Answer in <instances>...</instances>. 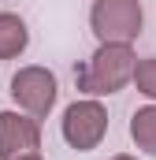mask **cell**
<instances>
[{
  "mask_svg": "<svg viewBox=\"0 0 156 160\" xmlns=\"http://www.w3.org/2000/svg\"><path fill=\"white\" fill-rule=\"evenodd\" d=\"M130 138L141 153H153L156 157V104H145L130 116Z\"/></svg>",
  "mask_w": 156,
  "mask_h": 160,
  "instance_id": "cell-7",
  "label": "cell"
},
{
  "mask_svg": "<svg viewBox=\"0 0 156 160\" xmlns=\"http://www.w3.org/2000/svg\"><path fill=\"white\" fill-rule=\"evenodd\" d=\"M41 142V123L19 112H0V160L34 153Z\"/></svg>",
  "mask_w": 156,
  "mask_h": 160,
  "instance_id": "cell-5",
  "label": "cell"
},
{
  "mask_svg": "<svg viewBox=\"0 0 156 160\" xmlns=\"http://www.w3.org/2000/svg\"><path fill=\"white\" fill-rule=\"evenodd\" d=\"M134 71H138V56L130 45H119V41H108L100 45L85 67L75 71V82L82 93L89 97H108V93H119L126 82H134Z\"/></svg>",
  "mask_w": 156,
  "mask_h": 160,
  "instance_id": "cell-1",
  "label": "cell"
},
{
  "mask_svg": "<svg viewBox=\"0 0 156 160\" xmlns=\"http://www.w3.org/2000/svg\"><path fill=\"white\" fill-rule=\"evenodd\" d=\"M108 134V112L100 101H75L67 112H63V142L78 149V153H89L104 142Z\"/></svg>",
  "mask_w": 156,
  "mask_h": 160,
  "instance_id": "cell-3",
  "label": "cell"
},
{
  "mask_svg": "<svg viewBox=\"0 0 156 160\" xmlns=\"http://www.w3.org/2000/svg\"><path fill=\"white\" fill-rule=\"evenodd\" d=\"M15 160H41L37 153H26V157H15Z\"/></svg>",
  "mask_w": 156,
  "mask_h": 160,
  "instance_id": "cell-9",
  "label": "cell"
},
{
  "mask_svg": "<svg viewBox=\"0 0 156 160\" xmlns=\"http://www.w3.org/2000/svg\"><path fill=\"white\" fill-rule=\"evenodd\" d=\"M56 75L45 71V67H19L11 75V97L19 108H26L34 119L48 116L52 104H56Z\"/></svg>",
  "mask_w": 156,
  "mask_h": 160,
  "instance_id": "cell-4",
  "label": "cell"
},
{
  "mask_svg": "<svg viewBox=\"0 0 156 160\" xmlns=\"http://www.w3.org/2000/svg\"><path fill=\"white\" fill-rule=\"evenodd\" d=\"M134 82H138V93H145V97H153V101H156V56H149V60H138Z\"/></svg>",
  "mask_w": 156,
  "mask_h": 160,
  "instance_id": "cell-8",
  "label": "cell"
},
{
  "mask_svg": "<svg viewBox=\"0 0 156 160\" xmlns=\"http://www.w3.org/2000/svg\"><path fill=\"white\" fill-rule=\"evenodd\" d=\"M141 22H145L141 0H93L89 26L100 38V45H108V41L130 45V41L141 34Z\"/></svg>",
  "mask_w": 156,
  "mask_h": 160,
  "instance_id": "cell-2",
  "label": "cell"
},
{
  "mask_svg": "<svg viewBox=\"0 0 156 160\" xmlns=\"http://www.w3.org/2000/svg\"><path fill=\"white\" fill-rule=\"evenodd\" d=\"M112 160H138V157H126V153H119V157H112Z\"/></svg>",
  "mask_w": 156,
  "mask_h": 160,
  "instance_id": "cell-10",
  "label": "cell"
},
{
  "mask_svg": "<svg viewBox=\"0 0 156 160\" xmlns=\"http://www.w3.org/2000/svg\"><path fill=\"white\" fill-rule=\"evenodd\" d=\"M30 45V30L19 15L0 11V60H15L22 48Z\"/></svg>",
  "mask_w": 156,
  "mask_h": 160,
  "instance_id": "cell-6",
  "label": "cell"
}]
</instances>
